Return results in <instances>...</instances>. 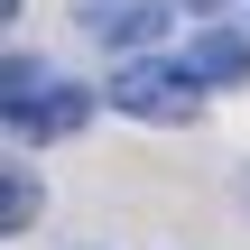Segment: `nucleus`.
I'll use <instances>...</instances> for the list:
<instances>
[{"instance_id":"obj_6","label":"nucleus","mask_w":250,"mask_h":250,"mask_svg":"<svg viewBox=\"0 0 250 250\" xmlns=\"http://www.w3.org/2000/svg\"><path fill=\"white\" fill-rule=\"evenodd\" d=\"M176 9H195V19H223V9H232V0H176Z\"/></svg>"},{"instance_id":"obj_5","label":"nucleus","mask_w":250,"mask_h":250,"mask_svg":"<svg viewBox=\"0 0 250 250\" xmlns=\"http://www.w3.org/2000/svg\"><path fill=\"white\" fill-rule=\"evenodd\" d=\"M37 204H46V195H37V167H28V158H9V167H0V232H9V241H19V232H37Z\"/></svg>"},{"instance_id":"obj_1","label":"nucleus","mask_w":250,"mask_h":250,"mask_svg":"<svg viewBox=\"0 0 250 250\" xmlns=\"http://www.w3.org/2000/svg\"><path fill=\"white\" fill-rule=\"evenodd\" d=\"M83 121H93V93H83L74 74L37 65V56H0V130H9L19 148H46V139H74Z\"/></svg>"},{"instance_id":"obj_3","label":"nucleus","mask_w":250,"mask_h":250,"mask_svg":"<svg viewBox=\"0 0 250 250\" xmlns=\"http://www.w3.org/2000/svg\"><path fill=\"white\" fill-rule=\"evenodd\" d=\"M176 0H74V37L111 46V56H158Z\"/></svg>"},{"instance_id":"obj_2","label":"nucleus","mask_w":250,"mask_h":250,"mask_svg":"<svg viewBox=\"0 0 250 250\" xmlns=\"http://www.w3.org/2000/svg\"><path fill=\"white\" fill-rule=\"evenodd\" d=\"M102 102L121 121H139V130H186L204 111V83H195L186 56H121V74L102 83Z\"/></svg>"},{"instance_id":"obj_4","label":"nucleus","mask_w":250,"mask_h":250,"mask_svg":"<svg viewBox=\"0 0 250 250\" xmlns=\"http://www.w3.org/2000/svg\"><path fill=\"white\" fill-rule=\"evenodd\" d=\"M186 65H195L204 93H241L250 83V28H223V19H213V28L186 46Z\"/></svg>"}]
</instances>
